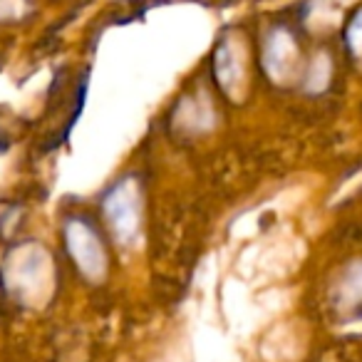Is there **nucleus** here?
Listing matches in <instances>:
<instances>
[{
  "instance_id": "nucleus-1",
  "label": "nucleus",
  "mask_w": 362,
  "mask_h": 362,
  "mask_svg": "<svg viewBox=\"0 0 362 362\" xmlns=\"http://www.w3.org/2000/svg\"><path fill=\"white\" fill-rule=\"evenodd\" d=\"M3 283L16 303L37 308L50 300L55 288V271H52L50 253L40 243H21L6 256L3 266Z\"/></svg>"
},
{
  "instance_id": "nucleus-2",
  "label": "nucleus",
  "mask_w": 362,
  "mask_h": 362,
  "mask_svg": "<svg viewBox=\"0 0 362 362\" xmlns=\"http://www.w3.org/2000/svg\"><path fill=\"white\" fill-rule=\"evenodd\" d=\"M102 214L110 226L112 236L122 246H132L139 236L141 226V189L134 176H124L112 184L110 192L102 197Z\"/></svg>"
},
{
  "instance_id": "nucleus-3",
  "label": "nucleus",
  "mask_w": 362,
  "mask_h": 362,
  "mask_svg": "<svg viewBox=\"0 0 362 362\" xmlns=\"http://www.w3.org/2000/svg\"><path fill=\"white\" fill-rule=\"evenodd\" d=\"M65 248L70 253L72 263L80 271V276L90 283H102L107 276V251L102 246L100 236L92 228L90 221L80 216H72L62 226Z\"/></svg>"
},
{
  "instance_id": "nucleus-4",
  "label": "nucleus",
  "mask_w": 362,
  "mask_h": 362,
  "mask_svg": "<svg viewBox=\"0 0 362 362\" xmlns=\"http://www.w3.org/2000/svg\"><path fill=\"white\" fill-rule=\"evenodd\" d=\"M246 57L236 37H223L214 55V75L226 95L238 97V90L246 85Z\"/></svg>"
},
{
  "instance_id": "nucleus-5",
  "label": "nucleus",
  "mask_w": 362,
  "mask_h": 362,
  "mask_svg": "<svg viewBox=\"0 0 362 362\" xmlns=\"http://www.w3.org/2000/svg\"><path fill=\"white\" fill-rule=\"evenodd\" d=\"M298 62V47L293 42L291 33L286 28H276L271 30V35L266 37L263 45V67L271 75V80L286 82L293 75Z\"/></svg>"
},
{
  "instance_id": "nucleus-6",
  "label": "nucleus",
  "mask_w": 362,
  "mask_h": 362,
  "mask_svg": "<svg viewBox=\"0 0 362 362\" xmlns=\"http://www.w3.org/2000/svg\"><path fill=\"white\" fill-rule=\"evenodd\" d=\"M30 11V0H0V23L23 21Z\"/></svg>"
},
{
  "instance_id": "nucleus-7",
  "label": "nucleus",
  "mask_w": 362,
  "mask_h": 362,
  "mask_svg": "<svg viewBox=\"0 0 362 362\" xmlns=\"http://www.w3.org/2000/svg\"><path fill=\"white\" fill-rule=\"evenodd\" d=\"M325 80H327V57H317L310 67V75H308V87L310 90H320V87H325Z\"/></svg>"
},
{
  "instance_id": "nucleus-8",
  "label": "nucleus",
  "mask_w": 362,
  "mask_h": 362,
  "mask_svg": "<svg viewBox=\"0 0 362 362\" xmlns=\"http://www.w3.org/2000/svg\"><path fill=\"white\" fill-rule=\"evenodd\" d=\"M350 45L355 47V50L362 45V13H360V16H357L355 25L350 28Z\"/></svg>"
}]
</instances>
